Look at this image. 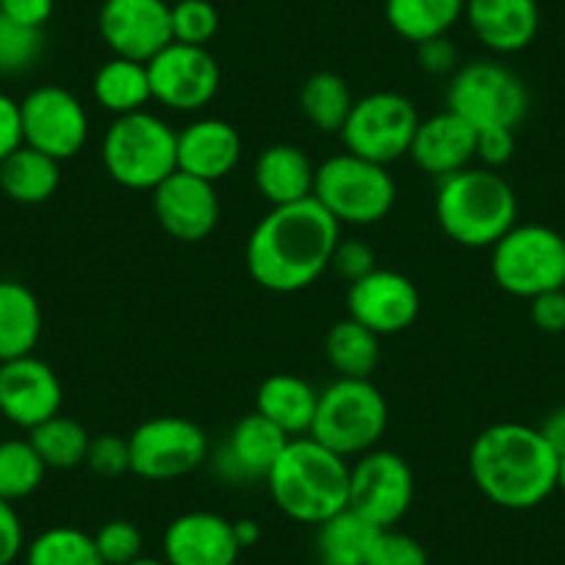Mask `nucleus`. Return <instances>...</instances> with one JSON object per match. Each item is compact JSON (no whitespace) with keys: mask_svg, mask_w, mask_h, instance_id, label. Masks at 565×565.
I'll return each mask as SVG.
<instances>
[{"mask_svg":"<svg viewBox=\"0 0 565 565\" xmlns=\"http://www.w3.org/2000/svg\"><path fill=\"white\" fill-rule=\"evenodd\" d=\"M341 225L313 198L271 205L247 238V269L260 289L295 295L330 266Z\"/></svg>","mask_w":565,"mask_h":565,"instance_id":"obj_1","label":"nucleus"},{"mask_svg":"<svg viewBox=\"0 0 565 565\" xmlns=\"http://www.w3.org/2000/svg\"><path fill=\"white\" fill-rule=\"evenodd\" d=\"M559 455L537 427L491 424L475 438L469 471L477 491L504 510H532L557 491Z\"/></svg>","mask_w":565,"mask_h":565,"instance_id":"obj_2","label":"nucleus"},{"mask_svg":"<svg viewBox=\"0 0 565 565\" xmlns=\"http://www.w3.org/2000/svg\"><path fill=\"white\" fill-rule=\"evenodd\" d=\"M266 486L291 521L319 526L350 504V460L311 436L291 438L271 466Z\"/></svg>","mask_w":565,"mask_h":565,"instance_id":"obj_3","label":"nucleus"},{"mask_svg":"<svg viewBox=\"0 0 565 565\" xmlns=\"http://www.w3.org/2000/svg\"><path fill=\"white\" fill-rule=\"evenodd\" d=\"M436 216L441 231L460 247H493L519 216L513 186L497 170H466L441 178L436 194Z\"/></svg>","mask_w":565,"mask_h":565,"instance_id":"obj_4","label":"nucleus"},{"mask_svg":"<svg viewBox=\"0 0 565 565\" xmlns=\"http://www.w3.org/2000/svg\"><path fill=\"white\" fill-rule=\"evenodd\" d=\"M103 164L119 186L153 192L178 172V134L150 111L122 114L103 136Z\"/></svg>","mask_w":565,"mask_h":565,"instance_id":"obj_5","label":"nucleus"},{"mask_svg":"<svg viewBox=\"0 0 565 565\" xmlns=\"http://www.w3.org/2000/svg\"><path fill=\"white\" fill-rule=\"evenodd\" d=\"M388 427V405L372 380L339 377L319 391L308 436L344 460L372 452Z\"/></svg>","mask_w":565,"mask_h":565,"instance_id":"obj_6","label":"nucleus"},{"mask_svg":"<svg viewBox=\"0 0 565 565\" xmlns=\"http://www.w3.org/2000/svg\"><path fill=\"white\" fill-rule=\"evenodd\" d=\"M313 200L339 225H374L396 203V183L388 167L355 153H341L317 167Z\"/></svg>","mask_w":565,"mask_h":565,"instance_id":"obj_7","label":"nucleus"},{"mask_svg":"<svg viewBox=\"0 0 565 565\" xmlns=\"http://www.w3.org/2000/svg\"><path fill=\"white\" fill-rule=\"evenodd\" d=\"M491 253V275L502 291L532 300L565 289V238L546 225H513Z\"/></svg>","mask_w":565,"mask_h":565,"instance_id":"obj_8","label":"nucleus"},{"mask_svg":"<svg viewBox=\"0 0 565 565\" xmlns=\"http://www.w3.org/2000/svg\"><path fill=\"white\" fill-rule=\"evenodd\" d=\"M449 111L463 117L475 130H515L530 111L524 81L499 62H469L455 70L447 92Z\"/></svg>","mask_w":565,"mask_h":565,"instance_id":"obj_9","label":"nucleus"},{"mask_svg":"<svg viewBox=\"0 0 565 565\" xmlns=\"http://www.w3.org/2000/svg\"><path fill=\"white\" fill-rule=\"evenodd\" d=\"M418 122L422 117L405 95L374 92L355 100L341 128V141L347 153L388 167L391 161H399L402 156L411 153Z\"/></svg>","mask_w":565,"mask_h":565,"instance_id":"obj_10","label":"nucleus"},{"mask_svg":"<svg viewBox=\"0 0 565 565\" xmlns=\"http://www.w3.org/2000/svg\"><path fill=\"white\" fill-rule=\"evenodd\" d=\"M130 475L170 482L192 475L209 460V438L192 418L156 416L128 436Z\"/></svg>","mask_w":565,"mask_h":565,"instance_id":"obj_11","label":"nucleus"},{"mask_svg":"<svg viewBox=\"0 0 565 565\" xmlns=\"http://www.w3.org/2000/svg\"><path fill=\"white\" fill-rule=\"evenodd\" d=\"M416 482L402 455L372 449L350 466V504L347 508L377 530H391L411 510Z\"/></svg>","mask_w":565,"mask_h":565,"instance_id":"obj_12","label":"nucleus"},{"mask_svg":"<svg viewBox=\"0 0 565 565\" xmlns=\"http://www.w3.org/2000/svg\"><path fill=\"white\" fill-rule=\"evenodd\" d=\"M23 141L29 148L67 161L84 150L89 139V117L73 92L62 86H40L20 103Z\"/></svg>","mask_w":565,"mask_h":565,"instance_id":"obj_13","label":"nucleus"},{"mask_svg":"<svg viewBox=\"0 0 565 565\" xmlns=\"http://www.w3.org/2000/svg\"><path fill=\"white\" fill-rule=\"evenodd\" d=\"M153 100L172 111H200L220 92V64L209 47L170 42L159 56L148 62Z\"/></svg>","mask_w":565,"mask_h":565,"instance_id":"obj_14","label":"nucleus"},{"mask_svg":"<svg viewBox=\"0 0 565 565\" xmlns=\"http://www.w3.org/2000/svg\"><path fill=\"white\" fill-rule=\"evenodd\" d=\"M100 36L114 56L148 64L172 42L170 0H103Z\"/></svg>","mask_w":565,"mask_h":565,"instance_id":"obj_15","label":"nucleus"},{"mask_svg":"<svg viewBox=\"0 0 565 565\" xmlns=\"http://www.w3.org/2000/svg\"><path fill=\"white\" fill-rule=\"evenodd\" d=\"M422 308L416 282L391 269H374L350 282L347 311L374 335H394L411 328Z\"/></svg>","mask_w":565,"mask_h":565,"instance_id":"obj_16","label":"nucleus"},{"mask_svg":"<svg viewBox=\"0 0 565 565\" xmlns=\"http://www.w3.org/2000/svg\"><path fill=\"white\" fill-rule=\"evenodd\" d=\"M62 383L45 361L34 355L0 363V413L23 430L62 413Z\"/></svg>","mask_w":565,"mask_h":565,"instance_id":"obj_17","label":"nucleus"},{"mask_svg":"<svg viewBox=\"0 0 565 565\" xmlns=\"http://www.w3.org/2000/svg\"><path fill=\"white\" fill-rule=\"evenodd\" d=\"M153 211L159 225L178 242H203L220 225V198L214 183L186 172H172L153 189Z\"/></svg>","mask_w":565,"mask_h":565,"instance_id":"obj_18","label":"nucleus"},{"mask_svg":"<svg viewBox=\"0 0 565 565\" xmlns=\"http://www.w3.org/2000/svg\"><path fill=\"white\" fill-rule=\"evenodd\" d=\"M238 552L233 521L209 510L178 515L164 532L167 565H236Z\"/></svg>","mask_w":565,"mask_h":565,"instance_id":"obj_19","label":"nucleus"},{"mask_svg":"<svg viewBox=\"0 0 565 565\" xmlns=\"http://www.w3.org/2000/svg\"><path fill=\"white\" fill-rule=\"evenodd\" d=\"M289 441L291 438L269 418L260 416L258 411L249 413L242 422L233 424L231 436L222 444V452L216 458L220 475L231 482L266 480Z\"/></svg>","mask_w":565,"mask_h":565,"instance_id":"obj_20","label":"nucleus"},{"mask_svg":"<svg viewBox=\"0 0 565 565\" xmlns=\"http://www.w3.org/2000/svg\"><path fill=\"white\" fill-rule=\"evenodd\" d=\"M477 153V130L455 111L422 119L411 145L413 164L433 178H449L466 170Z\"/></svg>","mask_w":565,"mask_h":565,"instance_id":"obj_21","label":"nucleus"},{"mask_svg":"<svg viewBox=\"0 0 565 565\" xmlns=\"http://www.w3.org/2000/svg\"><path fill=\"white\" fill-rule=\"evenodd\" d=\"M242 159V136L225 119H194L178 134V172L216 183Z\"/></svg>","mask_w":565,"mask_h":565,"instance_id":"obj_22","label":"nucleus"},{"mask_svg":"<svg viewBox=\"0 0 565 565\" xmlns=\"http://www.w3.org/2000/svg\"><path fill=\"white\" fill-rule=\"evenodd\" d=\"M466 20L493 53H519L532 45L541 25L537 0H466Z\"/></svg>","mask_w":565,"mask_h":565,"instance_id":"obj_23","label":"nucleus"},{"mask_svg":"<svg viewBox=\"0 0 565 565\" xmlns=\"http://www.w3.org/2000/svg\"><path fill=\"white\" fill-rule=\"evenodd\" d=\"M319 391L297 374H271L258 385L255 411L280 427L289 438H302L311 433L317 416Z\"/></svg>","mask_w":565,"mask_h":565,"instance_id":"obj_24","label":"nucleus"},{"mask_svg":"<svg viewBox=\"0 0 565 565\" xmlns=\"http://www.w3.org/2000/svg\"><path fill=\"white\" fill-rule=\"evenodd\" d=\"M255 186L271 205H289L313 198L317 167L297 145H271L255 161Z\"/></svg>","mask_w":565,"mask_h":565,"instance_id":"obj_25","label":"nucleus"},{"mask_svg":"<svg viewBox=\"0 0 565 565\" xmlns=\"http://www.w3.org/2000/svg\"><path fill=\"white\" fill-rule=\"evenodd\" d=\"M42 335V308L29 286L0 280V363L31 355Z\"/></svg>","mask_w":565,"mask_h":565,"instance_id":"obj_26","label":"nucleus"},{"mask_svg":"<svg viewBox=\"0 0 565 565\" xmlns=\"http://www.w3.org/2000/svg\"><path fill=\"white\" fill-rule=\"evenodd\" d=\"M58 181H62L58 161L29 148V145H23L9 159L0 161V192L14 200V203H45L56 194Z\"/></svg>","mask_w":565,"mask_h":565,"instance_id":"obj_27","label":"nucleus"},{"mask_svg":"<svg viewBox=\"0 0 565 565\" xmlns=\"http://www.w3.org/2000/svg\"><path fill=\"white\" fill-rule=\"evenodd\" d=\"M463 14L466 0H385L388 25L413 45L447 36Z\"/></svg>","mask_w":565,"mask_h":565,"instance_id":"obj_28","label":"nucleus"},{"mask_svg":"<svg viewBox=\"0 0 565 565\" xmlns=\"http://www.w3.org/2000/svg\"><path fill=\"white\" fill-rule=\"evenodd\" d=\"M92 89H95L97 106L111 111L114 117L145 111V106L153 100L148 64L130 62V58L119 56H114L111 62H106L97 70Z\"/></svg>","mask_w":565,"mask_h":565,"instance_id":"obj_29","label":"nucleus"},{"mask_svg":"<svg viewBox=\"0 0 565 565\" xmlns=\"http://www.w3.org/2000/svg\"><path fill=\"white\" fill-rule=\"evenodd\" d=\"M324 355H328L330 366L339 372V377L369 380L380 361V335L347 317L330 328L328 339H324Z\"/></svg>","mask_w":565,"mask_h":565,"instance_id":"obj_30","label":"nucleus"},{"mask_svg":"<svg viewBox=\"0 0 565 565\" xmlns=\"http://www.w3.org/2000/svg\"><path fill=\"white\" fill-rule=\"evenodd\" d=\"M377 526L363 521L350 508L341 510L330 521L319 524L317 559L319 565H366Z\"/></svg>","mask_w":565,"mask_h":565,"instance_id":"obj_31","label":"nucleus"},{"mask_svg":"<svg viewBox=\"0 0 565 565\" xmlns=\"http://www.w3.org/2000/svg\"><path fill=\"white\" fill-rule=\"evenodd\" d=\"M29 433L31 447L36 449V455H40L47 469L70 471L86 463L92 436L86 433L84 424L75 422V418L56 413V416L47 418V422H42L40 427Z\"/></svg>","mask_w":565,"mask_h":565,"instance_id":"obj_32","label":"nucleus"},{"mask_svg":"<svg viewBox=\"0 0 565 565\" xmlns=\"http://www.w3.org/2000/svg\"><path fill=\"white\" fill-rule=\"evenodd\" d=\"M352 106H355V97H352L350 84L328 70L311 75L300 89L302 114L322 134H341Z\"/></svg>","mask_w":565,"mask_h":565,"instance_id":"obj_33","label":"nucleus"},{"mask_svg":"<svg viewBox=\"0 0 565 565\" xmlns=\"http://www.w3.org/2000/svg\"><path fill=\"white\" fill-rule=\"evenodd\" d=\"M25 565H106L97 554L95 535L78 526H51L25 548Z\"/></svg>","mask_w":565,"mask_h":565,"instance_id":"obj_34","label":"nucleus"},{"mask_svg":"<svg viewBox=\"0 0 565 565\" xmlns=\"http://www.w3.org/2000/svg\"><path fill=\"white\" fill-rule=\"evenodd\" d=\"M47 466L31 447V441H0V499L20 502L31 497L45 480Z\"/></svg>","mask_w":565,"mask_h":565,"instance_id":"obj_35","label":"nucleus"},{"mask_svg":"<svg viewBox=\"0 0 565 565\" xmlns=\"http://www.w3.org/2000/svg\"><path fill=\"white\" fill-rule=\"evenodd\" d=\"M45 51L42 29L20 25L0 14V75H18L34 67Z\"/></svg>","mask_w":565,"mask_h":565,"instance_id":"obj_36","label":"nucleus"},{"mask_svg":"<svg viewBox=\"0 0 565 565\" xmlns=\"http://www.w3.org/2000/svg\"><path fill=\"white\" fill-rule=\"evenodd\" d=\"M220 31V12L211 0H175L172 3V42L205 47Z\"/></svg>","mask_w":565,"mask_h":565,"instance_id":"obj_37","label":"nucleus"},{"mask_svg":"<svg viewBox=\"0 0 565 565\" xmlns=\"http://www.w3.org/2000/svg\"><path fill=\"white\" fill-rule=\"evenodd\" d=\"M95 546L106 565H130L141 557L145 541H141V532L134 521L114 519L95 532Z\"/></svg>","mask_w":565,"mask_h":565,"instance_id":"obj_38","label":"nucleus"},{"mask_svg":"<svg viewBox=\"0 0 565 565\" xmlns=\"http://www.w3.org/2000/svg\"><path fill=\"white\" fill-rule=\"evenodd\" d=\"M366 565H427V552L416 537L391 526V530H380L374 535Z\"/></svg>","mask_w":565,"mask_h":565,"instance_id":"obj_39","label":"nucleus"},{"mask_svg":"<svg viewBox=\"0 0 565 565\" xmlns=\"http://www.w3.org/2000/svg\"><path fill=\"white\" fill-rule=\"evenodd\" d=\"M86 466L97 477H122L130 471V449L128 438L122 436H97L92 438Z\"/></svg>","mask_w":565,"mask_h":565,"instance_id":"obj_40","label":"nucleus"},{"mask_svg":"<svg viewBox=\"0 0 565 565\" xmlns=\"http://www.w3.org/2000/svg\"><path fill=\"white\" fill-rule=\"evenodd\" d=\"M330 269L347 282H355L361 277H366L369 271L377 269V260H374V249L366 242H358V238H339L333 249V258H330Z\"/></svg>","mask_w":565,"mask_h":565,"instance_id":"obj_41","label":"nucleus"},{"mask_svg":"<svg viewBox=\"0 0 565 565\" xmlns=\"http://www.w3.org/2000/svg\"><path fill=\"white\" fill-rule=\"evenodd\" d=\"M515 156V130L510 128H486L477 130V153L486 170H499L510 164Z\"/></svg>","mask_w":565,"mask_h":565,"instance_id":"obj_42","label":"nucleus"},{"mask_svg":"<svg viewBox=\"0 0 565 565\" xmlns=\"http://www.w3.org/2000/svg\"><path fill=\"white\" fill-rule=\"evenodd\" d=\"M418 47V64L427 75H455L458 70V47L449 36H436V40L422 42Z\"/></svg>","mask_w":565,"mask_h":565,"instance_id":"obj_43","label":"nucleus"},{"mask_svg":"<svg viewBox=\"0 0 565 565\" xmlns=\"http://www.w3.org/2000/svg\"><path fill=\"white\" fill-rule=\"evenodd\" d=\"M532 324L543 333H563L565 330V289L546 291L530 300Z\"/></svg>","mask_w":565,"mask_h":565,"instance_id":"obj_44","label":"nucleus"},{"mask_svg":"<svg viewBox=\"0 0 565 565\" xmlns=\"http://www.w3.org/2000/svg\"><path fill=\"white\" fill-rule=\"evenodd\" d=\"M25 532L12 502L0 499V565H12L23 554Z\"/></svg>","mask_w":565,"mask_h":565,"instance_id":"obj_45","label":"nucleus"},{"mask_svg":"<svg viewBox=\"0 0 565 565\" xmlns=\"http://www.w3.org/2000/svg\"><path fill=\"white\" fill-rule=\"evenodd\" d=\"M23 117L20 103L0 92V161L9 159L18 148H23Z\"/></svg>","mask_w":565,"mask_h":565,"instance_id":"obj_46","label":"nucleus"},{"mask_svg":"<svg viewBox=\"0 0 565 565\" xmlns=\"http://www.w3.org/2000/svg\"><path fill=\"white\" fill-rule=\"evenodd\" d=\"M0 14L20 25L42 29L53 14V0H0Z\"/></svg>","mask_w":565,"mask_h":565,"instance_id":"obj_47","label":"nucleus"},{"mask_svg":"<svg viewBox=\"0 0 565 565\" xmlns=\"http://www.w3.org/2000/svg\"><path fill=\"white\" fill-rule=\"evenodd\" d=\"M537 430H541L543 438L552 444L554 452L563 455L565 452V407H557V411L548 413Z\"/></svg>","mask_w":565,"mask_h":565,"instance_id":"obj_48","label":"nucleus"},{"mask_svg":"<svg viewBox=\"0 0 565 565\" xmlns=\"http://www.w3.org/2000/svg\"><path fill=\"white\" fill-rule=\"evenodd\" d=\"M233 532H236V541L242 548H249L260 537V526L253 519L233 521Z\"/></svg>","mask_w":565,"mask_h":565,"instance_id":"obj_49","label":"nucleus"},{"mask_svg":"<svg viewBox=\"0 0 565 565\" xmlns=\"http://www.w3.org/2000/svg\"><path fill=\"white\" fill-rule=\"evenodd\" d=\"M557 488L565 493V452L559 455V463H557Z\"/></svg>","mask_w":565,"mask_h":565,"instance_id":"obj_50","label":"nucleus"},{"mask_svg":"<svg viewBox=\"0 0 565 565\" xmlns=\"http://www.w3.org/2000/svg\"><path fill=\"white\" fill-rule=\"evenodd\" d=\"M130 565H167L164 559H153V557H139V559H134V563Z\"/></svg>","mask_w":565,"mask_h":565,"instance_id":"obj_51","label":"nucleus"},{"mask_svg":"<svg viewBox=\"0 0 565 565\" xmlns=\"http://www.w3.org/2000/svg\"><path fill=\"white\" fill-rule=\"evenodd\" d=\"M170 3H175V0H170Z\"/></svg>","mask_w":565,"mask_h":565,"instance_id":"obj_52","label":"nucleus"}]
</instances>
